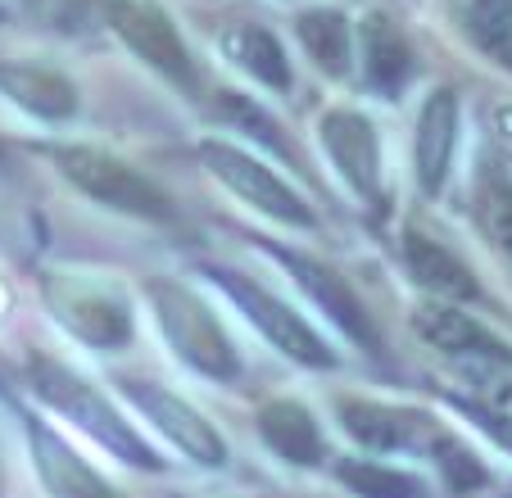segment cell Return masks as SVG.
I'll return each instance as SVG.
<instances>
[{
	"instance_id": "6da1fadb",
	"label": "cell",
	"mask_w": 512,
	"mask_h": 498,
	"mask_svg": "<svg viewBox=\"0 0 512 498\" xmlns=\"http://www.w3.org/2000/svg\"><path fill=\"white\" fill-rule=\"evenodd\" d=\"M32 376V390L41 394V399L50 403L55 412H64L73 426H82V431L91 435L96 444H105L109 453H118L123 462H132V467H145V471H159L164 467V458H159L150 444L141 440V435L132 431V426L123 422L114 412V403L105 399V394L96 390V385L87 381V376H78L73 367L55 363V358H32L28 367Z\"/></svg>"
},
{
	"instance_id": "d4e9b609",
	"label": "cell",
	"mask_w": 512,
	"mask_h": 498,
	"mask_svg": "<svg viewBox=\"0 0 512 498\" xmlns=\"http://www.w3.org/2000/svg\"><path fill=\"white\" fill-rule=\"evenodd\" d=\"M213 118H223L227 127H236V132H245V136H259V141L268 145V150H277V154L290 150L268 109L254 105V100L241 96V91H218V100H213Z\"/></svg>"
},
{
	"instance_id": "e0dca14e",
	"label": "cell",
	"mask_w": 512,
	"mask_h": 498,
	"mask_svg": "<svg viewBox=\"0 0 512 498\" xmlns=\"http://www.w3.org/2000/svg\"><path fill=\"white\" fill-rule=\"evenodd\" d=\"M404 263H408V272H413L417 286L431 290V295L463 299V304L481 299V286H476V277L467 272V263L458 259L449 245L422 236V231H408L404 236Z\"/></svg>"
},
{
	"instance_id": "7a4b0ae2",
	"label": "cell",
	"mask_w": 512,
	"mask_h": 498,
	"mask_svg": "<svg viewBox=\"0 0 512 498\" xmlns=\"http://www.w3.org/2000/svg\"><path fill=\"white\" fill-rule=\"evenodd\" d=\"M145 295H150V308L159 317V331L168 336V345L182 363H191L209 381H236L241 376V358H236L223 322L213 317V308L191 286L155 277L145 286Z\"/></svg>"
},
{
	"instance_id": "277c9868",
	"label": "cell",
	"mask_w": 512,
	"mask_h": 498,
	"mask_svg": "<svg viewBox=\"0 0 512 498\" xmlns=\"http://www.w3.org/2000/svg\"><path fill=\"white\" fill-rule=\"evenodd\" d=\"M204 277H209L213 286H223V295L232 299L254 326H259L263 340H268L272 349H281L286 358H295V363H304V367H331L336 363V354L327 349V340H322L318 331L286 304V299L272 295L263 281L245 277V272L227 268V263H204Z\"/></svg>"
},
{
	"instance_id": "5bb4252c",
	"label": "cell",
	"mask_w": 512,
	"mask_h": 498,
	"mask_svg": "<svg viewBox=\"0 0 512 498\" xmlns=\"http://www.w3.org/2000/svg\"><path fill=\"white\" fill-rule=\"evenodd\" d=\"M340 426L349 431V440L363 444L368 453H395V449H413L431 422L422 412L408 408H390V403H372V399H340Z\"/></svg>"
},
{
	"instance_id": "5b68a950",
	"label": "cell",
	"mask_w": 512,
	"mask_h": 498,
	"mask_svg": "<svg viewBox=\"0 0 512 498\" xmlns=\"http://www.w3.org/2000/svg\"><path fill=\"white\" fill-rule=\"evenodd\" d=\"M200 159H204V168L236 195V200H245L250 209L268 213L272 222H281V227H300V231L318 227V218H313V209L304 204V195L290 191L259 154L209 136V141H200Z\"/></svg>"
},
{
	"instance_id": "f1b7e54d",
	"label": "cell",
	"mask_w": 512,
	"mask_h": 498,
	"mask_svg": "<svg viewBox=\"0 0 512 498\" xmlns=\"http://www.w3.org/2000/svg\"><path fill=\"white\" fill-rule=\"evenodd\" d=\"M508 403H512V390H508Z\"/></svg>"
},
{
	"instance_id": "484cf974",
	"label": "cell",
	"mask_w": 512,
	"mask_h": 498,
	"mask_svg": "<svg viewBox=\"0 0 512 498\" xmlns=\"http://www.w3.org/2000/svg\"><path fill=\"white\" fill-rule=\"evenodd\" d=\"M458 403V412H467L476 426H481L485 435H490L494 444H503V449L512 453V417L508 412H494V408H485V403H472V399H454Z\"/></svg>"
},
{
	"instance_id": "3957f363",
	"label": "cell",
	"mask_w": 512,
	"mask_h": 498,
	"mask_svg": "<svg viewBox=\"0 0 512 498\" xmlns=\"http://www.w3.org/2000/svg\"><path fill=\"white\" fill-rule=\"evenodd\" d=\"M41 154H46L82 195H91V200L105 204V209L132 213V218H145V222L173 218V200H168L164 186H155L145 173H136L127 159L100 150V145H41Z\"/></svg>"
},
{
	"instance_id": "8fae6325",
	"label": "cell",
	"mask_w": 512,
	"mask_h": 498,
	"mask_svg": "<svg viewBox=\"0 0 512 498\" xmlns=\"http://www.w3.org/2000/svg\"><path fill=\"white\" fill-rule=\"evenodd\" d=\"M417 336L426 345H435L449 358H467V363H494V367H512V345H503L490 326H481L472 313H458V308H440L426 304L413 313Z\"/></svg>"
},
{
	"instance_id": "4fadbf2b",
	"label": "cell",
	"mask_w": 512,
	"mask_h": 498,
	"mask_svg": "<svg viewBox=\"0 0 512 498\" xmlns=\"http://www.w3.org/2000/svg\"><path fill=\"white\" fill-rule=\"evenodd\" d=\"M28 444H32V462H37L41 480H46V489L55 498H118V489L82 453L68 449L50 426H41L37 417H28Z\"/></svg>"
},
{
	"instance_id": "7c38bea8",
	"label": "cell",
	"mask_w": 512,
	"mask_h": 498,
	"mask_svg": "<svg viewBox=\"0 0 512 498\" xmlns=\"http://www.w3.org/2000/svg\"><path fill=\"white\" fill-rule=\"evenodd\" d=\"M454 145H458V96L449 87H435L431 96H426L422 114H417V145H413L417 186H422L426 195L445 191Z\"/></svg>"
},
{
	"instance_id": "9a60e30c",
	"label": "cell",
	"mask_w": 512,
	"mask_h": 498,
	"mask_svg": "<svg viewBox=\"0 0 512 498\" xmlns=\"http://www.w3.org/2000/svg\"><path fill=\"white\" fill-rule=\"evenodd\" d=\"M0 91L46 123H64V118L78 114V87L50 64H28V59L0 64Z\"/></svg>"
},
{
	"instance_id": "2e32d148",
	"label": "cell",
	"mask_w": 512,
	"mask_h": 498,
	"mask_svg": "<svg viewBox=\"0 0 512 498\" xmlns=\"http://www.w3.org/2000/svg\"><path fill=\"white\" fill-rule=\"evenodd\" d=\"M358 59H363V77L377 96H399L413 77V46L390 23V14H368L358 23Z\"/></svg>"
},
{
	"instance_id": "30bf717a",
	"label": "cell",
	"mask_w": 512,
	"mask_h": 498,
	"mask_svg": "<svg viewBox=\"0 0 512 498\" xmlns=\"http://www.w3.org/2000/svg\"><path fill=\"white\" fill-rule=\"evenodd\" d=\"M118 390H123L127 399L150 417V426H159L191 462H200V467H223L227 462V440L213 431L186 399H177V394L159 390V385H150V381H136V376H118Z\"/></svg>"
},
{
	"instance_id": "ba28073f",
	"label": "cell",
	"mask_w": 512,
	"mask_h": 498,
	"mask_svg": "<svg viewBox=\"0 0 512 498\" xmlns=\"http://www.w3.org/2000/svg\"><path fill=\"white\" fill-rule=\"evenodd\" d=\"M263 254H272V259H277L290 277L300 281L304 295H309L313 304H318L322 313H327L349 340H354V345H363V349H372V354H377V349H381L377 322H372V313L363 308V299L349 290V281L340 277L336 268H327L322 259H309V254H300V249H290V245H277V240H263Z\"/></svg>"
},
{
	"instance_id": "44dd1931",
	"label": "cell",
	"mask_w": 512,
	"mask_h": 498,
	"mask_svg": "<svg viewBox=\"0 0 512 498\" xmlns=\"http://www.w3.org/2000/svg\"><path fill=\"white\" fill-rule=\"evenodd\" d=\"M295 37H300L304 55H309L322 73H331V77L349 73V64H354V28H349V19L340 10H327V5L300 10Z\"/></svg>"
},
{
	"instance_id": "4316f807",
	"label": "cell",
	"mask_w": 512,
	"mask_h": 498,
	"mask_svg": "<svg viewBox=\"0 0 512 498\" xmlns=\"http://www.w3.org/2000/svg\"><path fill=\"white\" fill-rule=\"evenodd\" d=\"M0 23H5V5H0Z\"/></svg>"
},
{
	"instance_id": "7402d4cb",
	"label": "cell",
	"mask_w": 512,
	"mask_h": 498,
	"mask_svg": "<svg viewBox=\"0 0 512 498\" xmlns=\"http://www.w3.org/2000/svg\"><path fill=\"white\" fill-rule=\"evenodd\" d=\"M476 222L490 245L512 263V182L499 159H485L476 173Z\"/></svg>"
},
{
	"instance_id": "8992f818",
	"label": "cell",
	"mask_w": 512,
	"mask_h": 498,
	"mask_svg": "<svg viewBox=\"0 0 512 498\" xmlns=\"http://www.w3.org/2000/svg\"><path fill=\"white\" fill-rule=\"evenodd\" d=\"M109 28L164 82H173L186 96H200V68H195L191 50H186L182 32L168 19L164 5H155V0H109Z\"/></svg>"
},
{
	"instance_id": "9c48e42d",
	"label": "cell",
	"mask_w": 512,
	"mask_h": 498,
	"mask_svg": "<svg viewBox=\"0 0 512 498\" xmlns=\"http://www.w3.org/2000/svg\"><path fill=\"white\" fill-rule=\"evenodd\" d=\"M322 150L336 163V173L349 182V191L363 204L381 209L386 204V191H381V136L377 123L358 109H327L318 123Z\"/></svg>"
},
{
	"instance_id": "83f0119b",
	"label": "cell",
	"mask_w": 512,
	"mask_h": 498,
	"mask_svg": "<svg viewBox=\"0 0 512 498\" xmlns=\"http://www.w3.org/2000/svg\"><path fill=\"white\" fill-rule=\"evenodd\" d=\"M0 163H5V150H0Z\"/></svg>"
},
{
	"instance_id": "cb8c5ba5",
	"label": "cell",
	"mask_w": 512,
	"mask_h": 498,
	"mask_svg": "<svg viewBox=\"0 0 512 498\" xmlns=\"http://www.w3.org/2000/svg\"><path fill=\"white\" fill-rule=\"evenodd\" d=\"M426 449H431L435 467H440V476H445V485L454 489V494H467V489H481L485 480H490V471H485V462L476 458L472 449H467L458 435L440 431V426H431V435H426Z\"/></svg>"
},
{
	"instance_id": "52a82bcc",
	"label": "cell",
	"mask_w": 512,
	"mask_h": 498,
	"mask_svg": "<svg viewBox=\"0 0 512 498\" xmlns=\"http://www.w3.org/2000/svg\"><path fill=\"white\" fill-rule=\"evenodd\" d=\"M46 304L64 322V331H73L91 349H123L132 340V308L105 281L55 272L46 277Z\"/></svg>"
},
{
	"instance_id": "603a6c76",
	"label": "cell",
	"mask_w": 512,
	"mask_h": 498,
	"mask_svg": "<svg viewBox=\"0 0 512 498\" xmlns=\"http://www.w3.org/2000/svg\"><path fill=\"white\" fill-rule=\"evenodd\" d=\"M336 480L358 498H431L422 476L386 467V462H377V458H340Z\"/></svg>"
},
{
	"instance_id": "ffe728a7",
	"label": "cell",
	"mask_w": 512,
	"mask_h": 498,
	"mask_svg": "<svg viewBox=\"0 0 512 498\" xmlns=\"http://www.w3.org/2000/svg\"><path fill=\"white\" fill-rule=\"evenodd\" d=\"M449 19L490 64L512 73V0H445Z\"/></svg>"
},
{
	"instance_id": "ac0fdd59",
	"label": "cell",
	"mask_w": 512,
	"mask_h": 498,
	"mask_svg": "<svg viewBox=\"0 0 512 498\" xmlns=\"http://www.w3.org/2000/svg\"><path fill=\"white\" fill-rule=\"evenodd\" d=\"M259 435L277 458L295 462V467H318L327 444H322V431L313 422V412L295 399H272L259 408Z\"/></svg>"
},
{
	"instance_id": "d6986e66",
	"label": "cell",
	"mask_w": 512,
	"mask_h": 498,
	"mask_svg": "<svg viewBox=\"0 0 512 498\" xmlns=\"http://www.w3.org/2000/svg\"><path fill=\"white\" fill-rule=\"evenodd\" d=\"M223 55L232 59L241 73H250L259 87H268V91L295 87V68H290L286 46H281L263 23H236V28H227L223 32Z\"/></svg>"
}]
</instances>
